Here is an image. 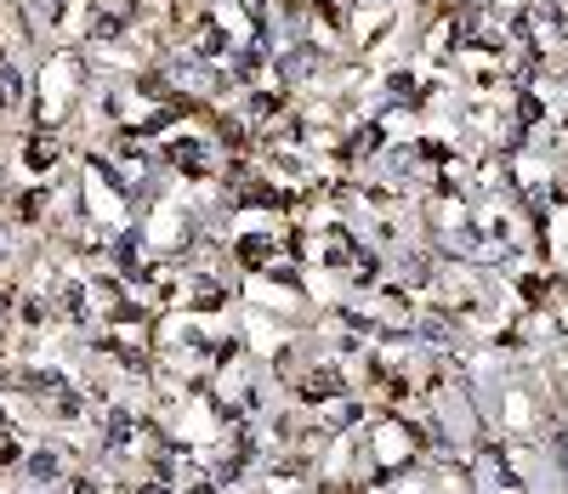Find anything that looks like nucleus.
Returning a JSON list of instances; mask_svg holds the SVG:
<instances>
[{
  "label": "nucleus",
  "mask_w": 568,
  "mask_h": 494,
  "mask_svg": "<svg viewBox=\"0 0 568 494\" xmlns=\"http://www.w3.org/2000/svg\"><path fill=\"white\" fill-rule=\"evenodd\" d=\"M29 165H34V171H52V165H58V142H52V137L29 142Z\"/></svg>",
  "instance_id": "1"
},
{
  "label": "nucleus",
  "mask_w": 568,
  "mask_h": 494,
  "mask_svg": "<svg viewBox=\"0 0 568 494\" xmlns=\"http://www.w3.org/2000/svg\"><path fill=\"white\" fill-rule=\"evenodd\" d=\"M29 477H34V483H52V477H58V461H52V455H34V461H29Z\"/></svg>",
  "instance_id": "2"
}]
</instances>
